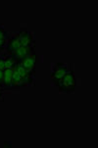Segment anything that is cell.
Returning <instances> with one entry per match:
<instances>
[{
    "mask_svg": "<svg viewBox=\"0 0 98 148\" xmlns=\"http://www.w3.org/2000/svg\"><path fill=\"white\" fill-rule=\"evenodd\" d=\"M77 85V81L76 75H75L74 70H72V71L68 72L62 77V79L60 81L57 87H58L60 93L71 94L75 92Z\"/></svg>",
    "mask_w": 98,
    "mask_h": 148,
    "instance_id": "1",
    "label": "cell"
},
{
    "mask_svg": "<svg viewBox=\"0 0 98 148\" xmlns=\"http://www.w3.org/2000/svg\"><path fill=\"white\" fill-rule=\"evenodd\" d=\"M74 65L71 63H53L51 68V81L52 84L57 86L62 77L67 74L68 72L72 71Z\"/></svg>",
    "mask_w": 98,
    "mask_h": 148,
    "instance_id": "2",
    "label": "cell"
},
{
    "mask_svg": "<svg viewBox=\"0 0 98 148\" xmlns=\"http://www.w3.org/2000/svg\"><path fill=\"white\" fill-rule=\"evenodd\" d=\"M38 61H39V56L36 54V51H34L32 53L27 55L26 58L24 60H22L18 64L21 65V66L24 68L26 71L29 72L31 75L36 77V68L37 63H38Z\"/></svg>",
    "mask_w": 98,
    "mask_h": 148,
    "instance_id": "3",
    "label": "cell"
},
{
    "mask_svg": "<svg viewBox=\"0 0 98 148\" xmlns=\"http://www.w3.org/2000/svg\"><path fill=\"white\" fill-rule=\"evenodd\" d=\"M22 47L21 40L19 37V32H12L8 36V39H7L6 47H5V53L8 55L14 54L19 48Z\"/></svg>",
    "mask_w": 98,
    "mask_h": 148,
    "instance_id": "4",
    "label": "cell"
},
{
    "mask_svg": "<svg viewBox=\"0 0 98 148\" xmlns=\"http://www.w3.org/2000/svg\"><path fill=\"white\" fill-rule=\"evenodd\" d=\"M19 32V37L22 46L24 47H36L34 44V34L27 29H21Z\"/></svg>",
    "mask_w": 98,
    "mask_h": 148,
    "instance_id": "5",
    "label": "cell"
},
{
    "mask_svg": "<svg viewBox=\"0 0 98 148\" xmlns=\"http://www.w3.org/2000/svg\"><path fill=\"white\" fill-rule=\"evenodd\" d=\"M34 51H36V47H24V46H22L21 48H19L14 54L10 55V56L13 57L14 60L16 61V63H20L22 60H24L27 55L32 53Z\"/></svg>",
    "mask_w": 98,
    "mask_h": 148,
    "instance_id": "6",
    "label": "cell"
},
{
    "mask_svg": "<svg viewBox=\"0 0 98 148\" xmlns=\"http://www.w3.org/2000/svg\"><path fill=\"white\" fill-rule=\"evenodd\" d=\"M23 86H27L25 82L23 81L21 75L19 73V70H18V67H17V63L15 64V66L13 68V77H12V87L13 89H18V88H21Z\"/></svg>",
    "mask_w": 98,
    "mask_h": 148,
    "instance_id": "7",
    "label": "cell"
},
{
    "mask_svg": "<svg viewBox=\"0 0 98 148\" xmlns=\"http://www.w3.org/2000/svg\"><path fill=\"white\" fill-rule=\"evenodd\" d=\"M17 67H18L19 73H20V75H21L23 81H24L25 84H26V85L34 86V77L32 76V75L29 74L27 71H26V70H25L20 64L17 63Z\"/></svg>",
    "mask_w": 98,
    "mask_h": 148,
    "instance_id": "8",
    "label": "cell"
},
{
    "mask_svg": "<svg viewBox=\"0 0 98 148\" xmlns=\"http://www.w3.org/2000/svg\"><path fill=\"white\" fill-rule=\"evenodd\" d=\"M12 77H13V69H5L2 86L4 90H14L12 87Z\"/></svg>",
    "mask_w": 98,
    "mask_h": 148,
    "instance_id": "9",
    "label": "cell"
},
{
    "mask_svg": "<svg viewBox=\"0 0 98 148\" xmlns=\"http://www.w3.org/2000/svg\"><path fill=\"white\" fill-rule=\"evenodd\" d=\"M8 36H9V34L6 32L4 27L0 25V53L5 51V47H6Z\"/></svg>",
    "mask_w": 98,
    "mask_h": 148,
    "instance_id": "10",
    "label": "cell"
},
{
    "mask_svg": "<svg viewBox=\"0 0 98 148\" xmlns=\"http://www.w3.org/2000/svg\"><path fill=\"white\" fill-rule=\"evenodd\" d=\"M0 69L2 70V71H5V61H4V57H3V54L0 53Z\"/></svg>",
    "mask_w": 98,
    "mask_h": 148,
    "instance_id": "11",
    "label": "cell"
},
{
    "mask_svg": "<svg viewBox=\"0 0 98 148\" xmlns=\"http://www.w3.org/2000/svg\"><path fill=\"white\" fill-rule=\"evenodd\" d=\"M4 88L2 86V84H0V101H3V97H4Z\"/></svg>",
    "mask_w": 98,
    "mask_h": 148,
    "instance_id": "12",
    "label": "cell"
},
{
    "mask_svg": "<svg viewBox=\"0 0 98 148\" xmlns=\"http://www.w3.org/2000/svg\"><path fill=\"white\" fill-rule=\"evenodd\" d=\"M3 77H4V72L0 69V84H2V82H3Z\"/></svg>",
    "mask_w": 98,
    "mask_h": 148,
    "instance_id": "13",
    "label": "cell"
},
{
    "mask_svg": "<svg viewBox=\"0 0 98 148\" xmlns=\"http://www.w3.org/2000/svg\"><path fill=\"white\" fill-rule=\"evenodd\" d=\"M4 147H12V143H11V142L5 141L4 142Z\"/></svg>",
    "mask_w": 98,
    "mask_h": 148,
    "instance_id": "14",
    "label": "cell"
}]
</instances>
